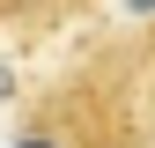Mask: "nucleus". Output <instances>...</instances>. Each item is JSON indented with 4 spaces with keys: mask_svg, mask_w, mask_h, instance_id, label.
<instances>
[{
    "mask_svg": "<svg viewBox=\"0 0 155 148\" xmlns=\"http://www.w3.org/2000/svg\"><path fill=\"white\" fill-rule=\"evenodd\" d=\"M140 119H148V96H140V67H118V59H96L89 74L45 89L37 111L22 119V133L8 148H140Z\"/></svg>",
    "mask_w": 155,
    "mask_h": 148,
    "instance_id": "nucleus-1",
    "label": "nucleus"
},
{
    "mask_svg": "<svg viewBox=\"0 0 155 148\" xmlns=\"http://www.w3.org/2000/svg\"><path fill=\"white\" fill-rule=\"evenodd\" d=\"M74 8H89V0H0V30H15V37H37V30L67 22Z\"/></svg>",
    "mask_w": 155,
    "mask_h": 148,
    "instance_id": "nucleus-2",
    "label": "nucleus"
},
{
    "mask_svg": "<svg viewBox=\"0 0 155 148\" xmlns=\"http://www.w3.org/2000/svg\"><path fill=\"white\" fill-rule=\"evenodd\" d=\"M140 96H148V111H155V59L140 67Z\"/></svg>",
    "mask_w": 155,
    "mask_h": 148,
    "instance_id": "nucleus-3",
    "label": "nucleus"
}]
</instances>
